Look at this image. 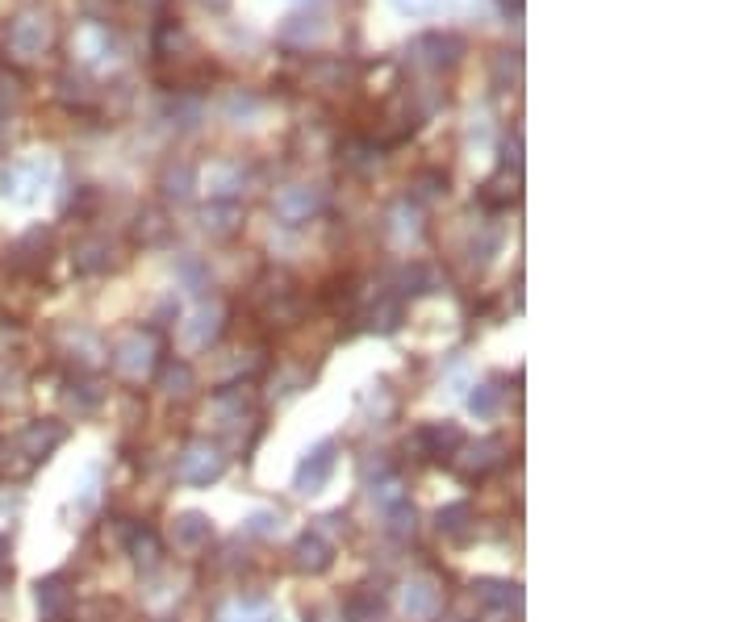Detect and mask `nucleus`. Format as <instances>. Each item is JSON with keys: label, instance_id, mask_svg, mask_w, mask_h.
Wrapping results in <instances>:
<instances>
[{"label": "nucleus", "instance_id": "ea45409f", "mask_svg": "<svg viewBox=\"0 0 752 622\" xmlns=\"http://www.w3.org/2000/svg\"><path fill=\"white\" fill-rule=\"evenodd\" d=\"M372 326H381V330H393L397 322H402V305H397V301H385L381 309H372Z\"/></svg>", "mask_w": 752, "mask_h": 622}, {"label": "nucleus", "instance_id": "c9c22d12", "mask_svg": "<svg viewBox=\"0 0 752 622\" xmlns=\"http://www.w3.org/2000/svg\"><path fill=\"white\" fill-rule=\"evenodd\" d=\"M402 17H431L439 9V0H389Z\"/></svg>", "mask_w": 752, "mask_h": 622}, {"label": "nucleus", "instance_id": "9b49d317", "mask_svg": "<svg viewBox=\"0 0 752 622\" xmlns=\"http://www.w3.org/2000/svg\"><path fill=\"white\" fill-rule=\"evenodd\" d=\"M293 560H297L301 572H326L335 556H331V543H326L318 531H305V535L293 543Z\"/></svg>", "mask_w": 752, "mask_h": 622}, {"label": "nucleus", "instance_id": "c756f323", "mask_svg": "<svg viewBox=\"0 0 752 622\" xmlns=\"http://www.w3.org/2000/svg\"><path fill=\"white\" fill-rule=\"evenodd\" d=\"M393 234L402 238V243H414V238L422 234V226H418V209H410V201H402L393 209Z\"/></svg>", "mask_w": 752, "mask_h": 622}, {"label": "nucleus", "instance_id": "2eb2a0df", "mask_svg": "<svg viewBox=\"0 0 752 622\" xmlns=\"http://www.w3.org/2000/svg\"><path fill=\"white\" fill-rule=\"evenodd\" d=\"M17 443H21V451H26L30 460H38V456H46L51 447L63 443V426H59V422H34V426L21 430Z\"/></svg>", "mask_w": 752, "mask_h": 622}, {"label": "nucleus", "instance_id": "a19ab883", "mask_svg": "<svg viewBox=\"0 0 752 622\" xmlns=\"http://www.w3.org/2000/svg\"><path fill=\"white\" fill-rule=\"evenodd\" d=\"M523 5H527V0H498V9L506 17H523Z\"/></svg>", "mask_w": 752, "mask_h": 622}, {"label": "nucleus", "instance_id": "cd10ccee", "mask_svg": "<svg viewBox=\"0 0 752 622\" xmlns=\"http://www.w3.org/2000/svg\"><path fill=\"white\" fill-rule=\"evenodd\" d=\"M276 531H280V514L276 510H255L243 522V535H251V539H272Z\"/></svg>", "mask_w": 752, "mask_h": 622}, {"label": "nucleus", "instance_id": "412c9836", "mask_svg": "<svg viewBox=\"0 0 752 622\" xmlns=\"http://www.w3.org/2000/svg\"><path fill=\"white\" fill-rule=\"evenodd\" d=\"M239 218H243L239 201H214L205 209V230L209 234H230L234 226H239Z\"/></svg>", "mask_w": 752, "mask_h": 622}, {"label": "nucleus", "instance_id": "39448f33", "mask_svg": "<svg viewBox=\"0 0 752 622\" xmlns=\"http://www.w3.org/2000/svg\"><path fill=\"white\" fill-rule=\"evenodd\" d=\"M46 46H51V21H46V13H21L9 26V51L17 59H34Z\"/></svg>", "mask_w": 752, "mask_h": 622}, {"label": "nucleus", "instance_id": "f704fd0d", "mask_svg": "<svg viewBox=\"0 0 752 622\" xmlns=\"http://www.w3.org/2000/svg\"><path fill=\"white\" fill-rule=\"evenodd\" d=\"M372 501L381 510H389V506H397V501H406V493H402V481L397 476H385L381 485H372Z\"/></svg>", "mask_w": 752, "mask_h": 622}, {"label": "nucleus", "instance_id": "1a4fd4ad", "mask_svg": "<svg viewBox=\"0 0 752 622\" xmlns=\"http://www.w3.org/2000/svg\"><path fill=\"white\" fill-rule=\"evenodd\" d=\"M222 318H226L222 305H218V301H205L197 314L184 322V343L193 347V351H197V347H209V343H214L218 334H222Z\"/></svg>", "mask_w": 752, "mask_h": 622}, {"label": "nucleus", "instance_id": "6ab92c4d", "mask_svg": "<svg viewBox=\"0 0 752 622\" xmlns=\"http://www.w3.org/2000/svg\"><path fill=\"white\" fill-rule=\"evenodd\" d=\"M343 618H347V622H381V618H385L381 593H351L347 606H343Z\"/></svg>", "mask_w": 752, "mask_h": 622}, {"label": "nucleus", "instance_id": "0eeeda50", "mask_svg": "<svg viewBox=\"0 0 752 622\" xmlns=\"http://www.w3.org/2000/svg\"><path fill=\"white\" fill-rule=\"evenodd\" d=\"M322 205H326V197H322V188H314V184H293V188H285V193H276V213L289 226L310 222Z\"/></svg>", "mask_w": 752, "mask_h": 622}, {"label": "nucleus", "instance_id": "2f4dec72", "mask_svg": "<svg viewBox=\"0 0 752 622\" xmlns=\"http://www.w3.org/2000/svg\"><path fill=\"white\" fill-rule=\"evenodd\" d=\"M76 263L84 272H105L109 268V243H84L76 251Z\"/></svg>", "mask_w": 752, "mask_h": 622}, {"label": "nucleus", "instance_id": "c85d7f7f", "mask_svg": "<svg viewBox=\"0 0 752 622\" xmlns=\"http://www.w3.org/2000/svg\"><path fill=\"white\" fill-rule=\"evenodd\" d=\"M385 518H389V535L393 539H410L414 535V506H410V501H397V506H389Z\"/></svg>", "mask_w": 752, "mask_h": 622}, {"label": "nucleus", "instance_id": "f257e3e1", "mask_svg": "<svg viewBox=\"0 0 752 622\" xmlns=\"http://www.w3.org/2000/svg\"><path fill=\"white\" fill-rule=\"evenodd\" d=\"M51 184H55V163L46 155H30V159H21V163H13V167L0 172V193H5L9 201H17V205L38 201Z\"/></svg>", "mask_w": 752, "mask_h": 622}, {"label": "nucleus", "instance_id": "72a5a7b5", "mask_svg": "<svg viewBox=\"0 0 752 622\" xmlns=\"http://www.w3.org/2000/svg\"><path fill=\"white\" fill-rule=\"evenodd\" d=\"M80 51H84V59H101V55L109 51V34H105L101 26L80 30Z\"/></svg>", "mask_w": 752, "mask_h": 622}, {"label": "nucleus", "instance_id": "58836bf2", "mask_svg": "<svg viewBox=\"0 0 752 622\" xmlns=\"http://www.w3.org/2000/svg\"><path fill=\"white\" fill-rule=\"evenodd\" d=\"M414 188H418V197H439V193H448V176H443V172H431V176L414 180Z\"/></svg>", "mask_w": 752, "mask_h": 622}, {"label": "nucleus", "instance_id": "4be33fe9", "mask_svg": "<svg viewBox=\"0 0 752 622\" xmlns=\"http://www.w3.org/2000/svg\"><path fill=\"white\" fill-rule=\"evenodd\" d=\"M218 622H276V610L268 602H230Z\"/></svg>", "mask_w": 752, "mask_h": 622}, {"label": "nucleus", "instance_id": "b1692460", "mask_svg": "<svg viewBox=\"0 0 752 622\" xmlns=\"http://www.w3.org/2000/svg\"><path fill=\"white\" fill-rule=\"evenodd\" d=\"M239 184H243L239 167H214V172H209V197H214V201H234Z\"/></svg>", "mask_w": 752, "mask_h": 622}, {"label": "nucleus", "instance_id": "79ce46f5", "mask_svg": "<svg viewBox=\"0 0 752 622\" xmlns=\"http://www.w3.org/2000/svg\"><path fill=\"white\" fill-rule=\"evenodd\" d=\"M201 5H205V9H214V13H222V9L230 5V0H201Z\"/></svg>", "mask_w": 752, "mask_h": 622}, {"label": "nucleus", "instance_id": "7ed1b4c3", "mask_svg": "<svg viewBox=\"0 0 752 622\" xmlns=\"http://www.w3.org/2000/svg\"><path fill=\"white\" fill-rule=\"evenodd\" d=\"M155 355H159V343L151 330H126L122 339L113 343V368L126 380H147L155 368Z\"/></svg>", "mask_w": 752, "mask_h": 622}, {"label": "nucleus", "instance_id": "6e6552de", "mask_svg": "<svg viewBox=\"0 0 752 622\" xmlns=\"http://www.w3.org/2000/svg\"><path fill=\"white\" fill-rule=\"evenodd\" d=\"M222 472H226V456L214 447H193L180 460V481L184 485H209V481H218Z\"/></svg>", "mask_w": 752, "mask_h": 622}, {"label": "nucleus", "instance_id": "37998d69", "mask_svg": "<svg viewBox=\"0 0 752 622\" xmlns=\"http://www.w3.org/2000/svg\"><path fill=\"white\" fill-rule=\"evenodd\" d=\"M5 556H9V539H5V535H0V568H5V564H9Z\"/></svg>", "mask_w": 752, "mask_h": 622}, {"label": "nucleus", "instance_id": "a878e982", "mask_svg": "<svg viewBox=\"0 0 752 622\" xmlns=\"http://www.w3.org/2000/svg\"><path fill=\"white\" fill-rule=\"evenodd\" d=\"M159 385L168 389L172 397H184V393H193V368H188V364H176V360H172L168 368H163Z\"/></svg>", "mask_w": 752, "mask_h": 622}, {"label": "nucleus", "instance_id": "5701e85b", "mask_svg": "<svg viewBox=\"0 0 752 622\" xmlns=\"http://www.w3.org/2000/svg\"><path fill=\"white\" fill-rule=\"evenodd\" d=\"M468 522H473V506H468V501H456V506L439 510V531L452 539H468Z\"/></svg>", "mask_w": 752, "mask_h": 622}, {"label": "nucleus", "instance_id": "aec40b11", "mask_svg": "<svg viewBox=\"0 0 752 622\" xmlns=\"http://www.w3.org/2000/svg\"><path fill=\"white\" fill-rule=\"evenodd\" d=\"M67 602H72V593H67L63 577H51V581H38V606L46 618H59L67 610Z\"/></svg>", "mask_w": 752, "mask_h": 622}, {"label": "nucleus", "instance_id": "9d476101", "mask_svg": "<svg viewBox=\"0 0 752 622\" xmlns=\"http://www.w3.org/2000/svg\"><path fill=\"white\" fill-rule=\"evenodd\" d=\"M326 38V17L322 13H297L280 26V42L289 46H318Z\"/></svg>", "mask_w": 752, "mask_h": 622}, {"label": "nucleus", "instance_id": "a211bd4d", "mask_svg": "<svg viewBox=\"0 0 752 622\" xmlns=\"http://www.w3.org/2000/svg\"><path fill=\"white\" fill-rule=\"evenodd\" d=\"M193 184H197V172L188 163H172L168 172H163V180H159L163 197H172V201H188V197H193Z\"/></svg>", "mask_w": 752, "mask_h": 622}, {"label": "nucleus", "instance_id": "e433bc0d", "mask_svg": "<svg viewBox=\"0 0 752 622\" xmlns=\"http://www.w3.org/2000/svg\"><path fill=\"white\" fill-rule=\"evenodd\" d=\"M502 167H510V172H519V167H523V134L519 130H514L506 142H502Z\"/></svg>", "mask_w": 752, "mask_h": 622}, {"label": "nucleus", "instance_id": "f3484780", "mask_svg": "<svg viewBox=\"0 0 752 622\" xmlns=\"http://www.w3.org/2000/svg\"><path fill=\"white\" fill-rule=\"evenodd\" d=\"M481 201H485L489 209H510L514 201H519V172H510V167H502L498 176H489V180H485V193H481Z\"/></svg>", "mask_w": 752, "mask_h": 622}, {"label": "nucleus", "instance_id": "393cba45", "mask_svg": "<svg viewBox=\"0 0 752 622\" xmlns=\"http://www.w3.org/2000/svg\"><path fill=\"white\" fill-rule=\"evenodd\" d=\"M493 84L498 88H519L523 84V59L519 51H502L498 63H493Z\"/></svg>", "mask_w": 752, "mask_h": 622}, {"label": "nucleus", "instance_id": "ddd939ff", "mask_svg": "<svg viewBox=\"0 0 752 622\" xmlns=\"http://www.w3.org/2000/svg\"><path fill=\"white\" fill-rule=\"evenodd\" d=\"M464 451V460H456L460 464V472L473 481V476H485L493 464H502V443L498 439H481V443H473V447H460Z\"/></svg>", "mask_w": 752, "mask_h": 622}, {"label": "nucleus", "instance_id": "20e7f679", "mask_svg": "<svg viewBox=\"0 0 752 622\" xmlns=\"http://www.w3.org/2000/svg\"><path fill=\"white\" fill-rule=\"evenodd\" d=\"M410 447L431 460H456V451L464 447V430L456 422H427L410 435Z\"/></svg>", "mask_w": 752, "mask_h": 622}, {"label": "nucleus", "instance_id": "f8f14e48", "mask_svg": "<svg viewBox=\"0 0 752 622\" xmlns=\"http://www.w3.org/2000/svg\"><path fill=\"white\" fill-rule=\"evenodd\" d=\"M439 606H443V593H439L431 581H414V585L406 589V597H402V610H406V618H414V622H431V618L439 614Z\"/></svg>", "mask_w": 752, "mask_h": 622}, {"label": "nucleus", "instance_id": "dca6fc26", "mask_svg": "<svg viewBox=\"0 0 752 622\" xmlns=\"http://www.w3.org/2000/svg\"><path fill=\"white\" fill-rule=\"evenodd\" d=\"M473 593H477V602L489 606V610H519L523 606L519 585H510V581H477Z\"/></svg>", "mask_w": 752, "mask_h": 622}, {"label": "nucleus", "instance_id": "7c9ffc66", "mask_svg": "<svg viewBox=\"0 0 752 622\" xmlns=\"http://www.w3.org/2000/svg\"><path fill=\"white\" fill-rule=\"evenodd\" d=\"M222 113L230 117V122H243V117H255V113H260V97H251V92H234V97H226Z\"/></svg>", "mask_w": 752, "mask_h": 622}, {"label": "nucleus", "instance_id": "f03ea898", "mask_svg": "<svg viewBox=\"0 0 752 622\" xmlns=\"http://www.w3.org/2000/svg\"><path fill=\"white\" fill-rule=\"evenodd\" d=\"M406 59L422 71H452L464 59V38L452 30H431V34H418L406 46Z\"/></svg>", "mask_w": 752, "mask_h": 622}, {"label": "nucleus", "instance_id": "423d86ee", "mask_svg": "<svg viewBox=\"0 0 752 622\" xmlns=\"http://www.w3.org/2000/svg\"><path fill=\"white\" fill-rule=\"evenodd\" d=\"M331 472H335V443H318L314 451H305V460L297 464L293 485H297V493H318L331 481Z\"/></svg>", "mask_w": 752, "mask_h": 622}, {"label": "nucleus", "instance_id": "473e14b6", "mask_svg": "<svg viewBox=\"0 0 752 622\" xmlns=\"http://www.w3.org/2000/svg\"><path fill=\"white\" fill-rule=\"evenodd\" d=\"M468 410H473L477 418H493V410H498V389H493V385H477L473 393H468Z\"/></svg>", "mask_w": 752, "mask_h": 622}, {"label": "nucleus", "instance_id": "bb28decb", "mask_svg": "<svg viewBox=\"0 0 752 622\" xmlns=\"http://www.w3.org/2000/svg\"><path fill=\"white\" fill-rule=\"evenodd\" d=\"M176 276H180L193 293H205V289H209V268H205L201 259H193V255H184V259L176 263Z\"/></svg>", "mask_w": 752, "mask_h": 622}, {"label": "nucleus", "instance_id": "4c0bfd02", "mask_svg": "<svg viewBox=\"0 0 752 622\" xmlns=\"http://www.w3.org/2000/svg\"><path fill=\"white\" fill-rule=\"evenodd\" d=\"M130 552H134V560H155V535L151 531H130Z\"/></svg>", "mask_w": 752, "mask_h": 622}, {"label": "nucleus", "instance_id": "4468645a", "mask_svg": "<svg viewBox=\"0 0 752 622\" xmlns=\"http://www.w3.org/2000/svg\"><path fill=\"white\" fill-rule=\"evenodd\" d=\"M209 535H214V526H209V518L197 514V510L180 514L176 526H172V539H176V547H184V552H197V547H205Z\"/></svg>", "mask_w": 752, "mask_h": 622}]
</instances>
